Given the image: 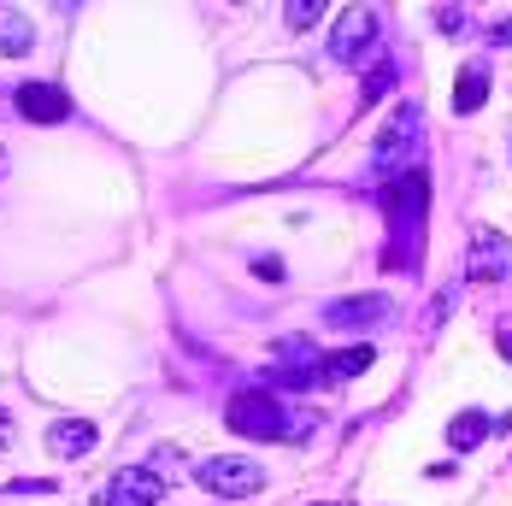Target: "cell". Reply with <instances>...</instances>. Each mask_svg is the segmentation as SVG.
<instances>
[{"label": "cell", "instance_id": "cell-1", "mask_svg": "<svg viewBox=\"0 0 512 506\" xmlns=\"http://www.w3.org/2000/svg\"><path fill=\"white\" fill-rule=\"evenodd\" d=\"M224 424H230L236 436H248V442H307L312 430H318L312 412H289L283 401H271L265 389L236 395V401L224 406Z\"/></svg>", "mask_w": 512, "mask_h": 506}, {"label": "cell", "instance_id": "cell-2", "mask_svg": "<svg viewBox=\"0 0 512 506\" xmlns=\"http://www.w3.org/2000/svg\"><path fill=\"white\" fill-rule=\"evenodd\" d=\"M195 477H201L206 495H218V501H248L265 489V465L248 454H218V459H201L195 465Z\"/></svg>", "mask_w": 512, "mask_h": 506}, {"label": "cell", "instance_id": "cell-3", "mask_svg": "<svg viewBox=\"0 0 512 506\" xmlns=\"http://www.w3.org/2000/svg\"><path fill=\"white\" fill-rule=\"evenodd\" d=\"M377 6H342L336 12V24H330V59L336 65H359L365 53H371V42H377Z\"/></svg>", "mask_w": 512, "mask_h": 506}, {"label": "cell", "instance_id": "cell-4", "mask_svg": "<svg viewBox=\"0 0 512 506\" xmlns=\"http://www.w3.org/2000/svg\"><path fill=\"white\" fill-rule=\"evenodd\" d=\"M412 142H418V106H401L389 124H383V136H377V148H371V165H377V177H401V171H412Z\"/></svg>", "mask_w": 512, "mask_h": 506}, {"label": "cell", "instance_id": "cell-5", "mask_svg": "<svg viewBox=\"0 0 512 506\" xmlns=\"http://www.w3.org/2000/svg\"><path fill=\"white\" fill-rule=\"evenodd\" d=\"M424 206H430V171H424V165H412V171H401V177L389 183V195H383V212H389L395 224L418 230Z\"/></svg>", "mask_w": 512, "mask_h": 506}, {"label": "cell", "instance_id": "cell-6", "mask_svg": "<svg viewBox=\"0 0 512 506\" xmlns=\"http://www.w3.org/2000/svg\"><path fill=\"white\" fill-rule=\"evenodd\" d=\"M507 271H512L507 236H495L489 224H477V230H471V259H465V277H471V283H501Z\"/></svg>", "mask_w": 512, "mask_h": 506}, {"label": "cell", "instance_id": "cell-7", "mask_svg": "<svg viewBox=\"0 0 512 506\" xmlns=\"http://www.w3.org/2000/svg\"><path fill=\"white\" fill-rule=\"evenodd\" d=\"M389 318H395L389 295H342V301L324 306V324H336V330H377Z\"/></svg>", "mask_w": 512, "mask_h": 506}, {"label": "cell", "instance_id": "cell-8", "mask_svg": "<svg viewBox=\"0 0 512 506\" xmlns=\"http://www.w3.org/2000/svg\"><path fill=\"white\" fill-rule=\"evenodd\" d=\"M18 118H30V124H65L71 118V95L59 89V83H18Z\"/></svg>", "mask_w": 512, "mask_h": 506}, {"label": "cell", "instance_id": "cell-9", "mask_svg": "<svg viewBox=\"0 0 512 506\" xmlns=\"http://www.w3.org/2000/svg\"><path fill=\"white\" fill-rule=\"evenodd\" d=\"M371 359H377L371 342H348V348H336V354L318 359V377H324V383H354V377L371 371Z\"/></svg>", "mask_w": 512, "mask_h": 506}, {"label": "cell", "instance_id": "cell-10", "mask_svg": "<svg viewBox=\"0 0 512 506\" xmlns=\"http://www.w3.org/2000/svg\"><path fill=\"white\" fill-rule=\"evenodd\" d=\"M89 448H95V424L89 418H59V424H48V454L83 459Z\"/></svg>", "mask_w": 512, "mask_h": 506}, {"label": "cell", "instance_id": "cell-11", "mask_svg": "<svg viewBox=\"0 0 512 506\" xmlns=\"http://www.w3.org/2000/svg\"><path fill=\"white\" fill-rule=\"evenodd\" d=\"M489 430H495V418H489L483 406H465V412L448 418V448H454V454H471V448H483Z\"/></svg>", "mask_w": 512, "mask_h": 506}, {"label": "cell", "instance_id": "cell-12", "mask_svg": "<svg viewBox=\"0 0 512 506\" xmlns=\"http://www.w3.org/2000/svg\"><path fill=\"white\" fill-rule=\"evenodd\" d=\"M489 101V71L483 65H460V77H454V112L471 118V112H483Z\"/></svg>", "mask_w": 512, "mask_h": 506}, {"label": "cell", "instance_id": "cell-13", "mask_svg": "<svg viewBox=\"0 0 512 506\" xmlns=\"http://www.w3.org/2000/svg\"><path fill=\"white\" fill-rule=\"evenodd\" d=\"M106 489H124V495H136V501H154V506H159V495H165V483H159L148 465H118V471L106 477Z\"/></svg>", "mask_w": 512, "mask_h": 506}, {"label": "cell", "instance_id": "cell-14", "mask_svg": "<svg viewBox=\"0 0 512 506\" xmlns=\"http://www.w3.org/2000/svg\"><path fill=\"white\" fill-rule=\"evenodd\" d=\"M395 83H401V59H389V53H383V59H371V65H365L359 101H365V106H377L383 95H389V89H395Z\"/></svg>", "mask_w": 512, "mask_h": 506}, {"label": "cell", "instance_id": "cell-15", "mask_svg": "<svg viewBox=\"0 0 512 506\" xmlns=\"http://www.w3.org/2000/svg\"><path fill=\"white\" fill-rule=\"evenodd\" d=\"M30 48H36L30 18H24V12H0V59H24Z\"/></svg>", "mask_w": 512, "mask_h": 506}, {"label": "cell", "instance_id": "cell-16", "mask_svg": "<svg viewBox=\"0 0 512 506\" xmlns=\"http://www.w3.org/2000/svg\"><path fill=\"white\" fill-rule=\"evenodd\" d=\"M318 348H312L307 336H283V342H271V365H307V371H318Z\"/></svg>", "mask_w": 512, "mask_h": 506}, {"label": "cell", "instance_id": "cell-17", "mask_svg": "<svg viewBox=\"0 0 512 506\" xmlns=\"http://www.w3.org/2000/svg\"><path fill=\"white\" fill-rule=\"evenodd\" d=\"M465 30H471L465 6H436V36H465Z\"/></svg>", "mask_w": 512, "mask_h": 506}, {"label": "cell", "instance_id": "cell-18", "mask_svg": "<svg viewBox=\"0 0 512 506\" xmlns=\"http://www.w3.org/2000/svg\"><path fill=\"white\" fill-rule=\"evenodd\" d=\"M283 18H289V30H307L312 18H324V6H318V0H295V6L283 12Z\"/></svg>", "mask_w": 512, "mask_h": 506}, {"label": "cell", "instance_id": "cell-19", "mask_svg": "<svg viewBox=\"0 0 512 506\" xmlns=\"http://www.w3.org/2000/svg\"><path fill=\"white\" fill-rule=\"evenodd\" d=\"M6 495H53L48 477H18V483H6Z\"/></svg>", "mask_w": 512, "mask_h": 506}, {"label": "cell", "instance_id": "cell-20", "mask_svg": "<svg viewBox=\"0 0 512 506\" xmlns=\"http://www.w3.org/2000/svg\"><path fill=\"white\" fill-rule=\"evenodd\" d=\"M95 506H154V501H136V495H124V489H101Z\"/></svg>", "mask_w": 512, "mask_h": 506}, {"label": "cell", "instance_id": "cell-21", "mask_svg": "<svg viewBox=\"0 0 512 506\" xmlns=\"http://www.w3.org/2000/svg\"><path fill=\"white\" fill-rule=\"evenodd\" d=\"M254 277H265V283H283V259H271V253H265V259H254Z\"/></svg>", "mask_w": 512, "mask_h": 506}, {"label": "cell", "instance_id": "cell-22", "mask_svg": "<svg viewBox=\"0 0 512 506\" xmlns=\"http://www.w3.org/2000/svg\"><path fill=\"white\" fill-rule=\"evenodd\" d=\"M489 48H512V18H501V24H489Z\"/></svg>", "mask_w": 512, "mask_h": 506}, {"label": "cell", "instance_id": "cell-23", "mask_svg": "<svg viewBox=\"0 0 512 506\" xmlns=\"http://www.w3.org/2000/svg\"><path fill=\"white\" fill-rule=\"evenodd\" d=\"M495 348H501V359L512 365V324H501V330H495Z\"/></svg>", "mask_w": 512, "mask_h": 506}, {"label": "cell", "instance_id": "cell-24", "mask_svg": "<svg viewBox=\"0 0 512 506\" xmlns=\"http://www.w3.org/2000/svg\"><path fill=\"white\" fill-rule=\"evenodd\" d=\"M6 442H12V418L0 412V454H6Z\"/></svg>", "mask_w": 512, "mask_h": 506}, {"label": "cell", "instance_id": "cell-25", "mask_svg": "<svg viewBox=\"0 0 512 506\" xmlns=\"http://www.w3.org/2000/svg\"><path fill=\"white\" fill-rule=\"evenodd\" d=\"M318 506H354V501H318Z\"/></svg>", "mask_w": 512, "mask_h": 506}, {"label": "cell", "instance_id": "cell-26", "mask_svg": "<svg viewBox=\"0 0 512 506\" xmlns=\"http://www.w3.org/2000/svg\"><path fill=\"white\" fill-rule=\"evenodd\" d=\"M0 177H6V148H0Z\"/></svg>", "mask_w": 512, "mask_h": 506}]
</instances>
